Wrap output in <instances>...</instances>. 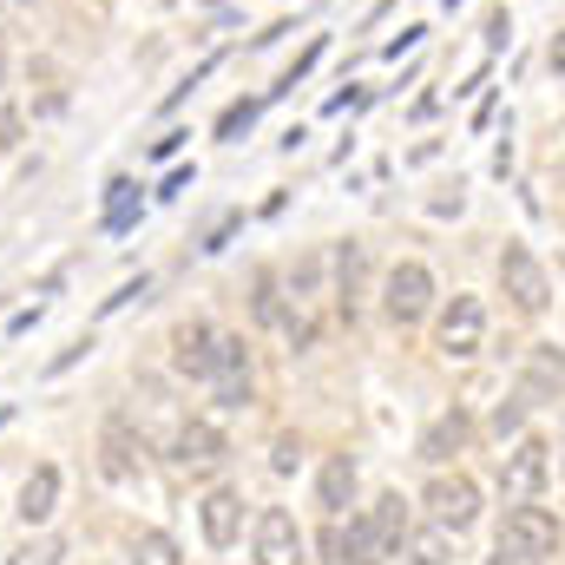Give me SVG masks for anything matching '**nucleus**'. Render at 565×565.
Instances as JSON below:
<instances>
[{"instance_id":"1","label":"nucleus","mask_w":565,"mask_h":565,"mask_svg":"<svg viewBox=\"0 0 565 565\" xmlns=\"http://www.w3.org/2000/svg\"><path fill=\"white\" fill-rule=\"evenodd\" d=\"M427 309H434V277H427V264H395V270L382 277V316H388L395 329H415Z\"/></svg>"},{"instance_id":"2","label":"nucleus","mask_w":565,"mask_h":565,"mask_svg":"<svg viewBox=\"0 0 565 565\" xmlns=\"http://www.w3.org/2000/svg\"><path fill=\"white\" fill-rule=\"evenodd\" d=\"M480 342H487V309H480V296H454V302L440 309V322H434V349H440L447 362H467V355H480Z\"/></svg>"},{"instance_id":"3","label":"nucleus","mask_w":565,"mask_h":565,"mask_svg":"<svg viewBox=\"0 0 565 565\" xmlns=\"http://www.w3.org/2000/svg\"><path fill=\"white\" fill-rule=\"evenodd\" d=\"M500 282H507V296H513V309H520V316H546L553 282H546L540 257H533L526 244H507V250H500Z\"/></svg>"},{"instance_id":"4","label":"nucleus","mask_w":565,"mask_h":565,"mask_svg":"<svg viewBox=\"0 0 565 565\" xmlns=\"http://www.w3.org/2000/svg\"><path fill=\"white\" fill-rule=\"evenodd\" d=\"M422 507H427V520H440L447 533H467V526L480 520V487H473L467 473H434L427 493H422Z\"/></svg>"},{"instance_id":"5","label":"nucleus","mask_w":565,"mask_h":565,"mask_svg":"<svg viewBox=\"0 0 565 565\" xmlns=\"http://www.w3.org/2000/svg\"><path fill=\"white\" fill-rule=\"evenodd\" d=\"M553 480V447L540 434H526L507 460H500V493L507 500H540V487Z\"/></svg>"},{"instance_id":"6","label":"nucleus","mask_w":565,"mask_h":565,"mask_svg":"<svg viewBox=\"0 0 565 565\" xmlns=\"http://www.w3.org/2000/svg\"><path fill=\"white\" fill-rule=\"evenodd\" d=\"M355 526H362V553H369V565L395 559V553H402V540H408V507H402V493H382Z\"/></svg>"},{"instance_id":"7","label":"nucleus","mask_w":565,"mask_h":565,"mask_svg":"<svg viewBox=\"0 0 565 565\" xmlns=\"http://www.w3.org/2000/svg\"><path fill=\"white\" fill-rule=\"evenodd\" d=\"M250 553H257V565H302V533H296V520H289L282 507H264V513H257Z\"/></svg>"},{"instance_id":"8","label":"nucleus","mask_w":565,"mask_h":565,"mask_svg":"<svg viewBox=\"0 0 565 565\" xmlns=\"http://www.w3.org/2000/svg\"><path fill=\"white\" fill-rule=\"evenodd\" d=\"M500 546H520V553H553L559 546V520L533 500H513L507 507V526H500Z\"/></svg>"},{"instance_id":"9","label":"nucleus","mask_w":565,"mask_h":565,"mask_svg":"<svg viewBox=\"0 0 565 565\" xmlns=\"http://www.w3.org/2000/svg\"><path fill=\"white\" fill-rule=\"evenodd\" d=\"M204 382H217V402L224 408H244L250 402V349L237 335H217V355H211V375Z\"/></svg>"},{"instance_id":"10","label":"nucleus","mask_w":565,"mask_h":565,"mask_svg":"<svg viewBox=\"0 0 565 565\" xmlns=\"http://www.w3.org/2000/svg\"><path fill=\"white\" fill-rule=\"evenodd\" d=\"M224 454H231V447H224V434H217L211 422H184L178 434H171V460H178L184 473H211Z\"/></svg>"},{"instance_id":"11","label":"nucleus","mask_w":565,"mask_h":565,"mask_svg":"<svg viewBox=\"0 0 565 565\" xmlns=\"http://www.w3.org/2000/svg\"><path fill=\"white\" fill-rule=\"evenodd\" d=\"M198 526H204V540H211L217 553H231V546L244 540V500H237L231 487L204 493V507H198Z\"/></svg>"},{"instance_id":"12","label":"nucleus","mask_w":565,"mask_h":565,"mask_svg":"<svg viewBox=\"0 0 565 565\" xmlns=\"http://www.w3.org/2000/svg\"><path fill=\"white\" fill-rule=\"evenodd\" d=\"M99 473H106V480L145 473V434H132L126 422H106V434H99Z\"/></svg>"},{"instance_id":"13","label":"nucleus","mask_w":565,"mask_h":565,"mask_svg":"<svg viewBox=\"0 0 565 565\" xmlns=\"http://www.w3.org/2000/svg\"><path fill=\"white\" fill-rule=\"evenodd\" d=\"M316 507H322L329 520H342V513L355 507V460H349V454H329V460H322V473H316Z\"/></svg>"},{"instance_id":"14","label":"nucleus","mask_w":565,"mask_h":565,"mask_svg":"<svg viewBox=\"0 0 565 565\" xmlns=\"http://www.w3.org/2000/svg\"><path fill=\"white\" fill-rule=\"evenodd\" d=\"M211 355H217V335H211V322H178V335H171V362H178V375H211Z\"/></svg>"},{"instance_id":"15","label":"nucleus","mask_w":565,"mask_h":565,"mask_svg":"<svg viewBox=\"0 0 565 565\" xmlns=\"http://www.w3.org/2000/svg\"><path fill=\"white\" fill-rule=\"evenodd\" d=\"M467 434H473V422H467L460 408H447L440 422H427V434H422V460H427V467H447V460L467 447Z\"/></svg>"},{"instance_id":"16","label":"nucleus","mask_w":565,"mask_h":565,"mask_svg":"<svg viewBox=\"0 0 565 565\" xmlns=\"http://www.w3.org/2000/svg\"><path fill=\"white\" fill-rule=\"evenodd\" d=\"M60 513V467H33L26 487H20V520L26 526H46Z\"/></svg>"},{"instance_id":"17","label":"nucleus","mask_w":565,"mask_h":565,"mask_svg":"<svg viewBox=\"0 0 565 565\" xmlns=\"http://www.w3.org/2000/svg\"><path fill=\"white\" fill-rule=\"evenodd\" d=\"M559 382H565V355L553 342H540V349L526 355V402H533V395H559Z\"/></svg>"},{"instance_id":"18","label":"nucleus","mask_w":565,"mask_h":565,"mask_svg":"<svg viewBox=\"0 0 565 565\" xmlns=\"http://www.w3.org/2000/svg\"><path fill=\"white\" fill-rule=\"evenodd\" d=\"M322 565H369V553H362V526L329 520V526H322Z\"/></svg>"},{"instance_id":"19","label":"nucleus","mask_w":565,"mask_h":565,"mask_svg":"<svg viewBox=\"0 0 565 565\" xmlns=\"http://www.w3.org/2000/svg\"><path fill=\"white\" fill-rule=\"evenodd\" d=\"M402 546H408V559H415V565H447V559H454V533H447L440 520H427L422 533H408Z\"/></svg>"},{"instance_id":"20","label":"nucleus","mask_w":565,"mask_h":565,"mask_svg":"<svg viewBox=\"0 0 565 565\" xmlns=\"http://www.w3.org/2000/svg\"><path fill=\"white\" fill-rule=\"evenodd\" d=\"M132 565H184V559H178V540H171V533H139Z\"/></svg>"},{"instance_id":"21","label":"nucleus","mask_w":565,"mask_h":565,"mask_svg":"<svg viewBox=\"0 0 565 565\" xmlns=\"http://www.w3.org/2000/svg\"><path fill=\"white\" fill-rule=\"evenodd\" d=\"M520 427H526V395H520V402H500V408H493V434H500V440H507V434H520Z\"/></svg>"},{"instance_id":"22","label":"nucleus","mask_w":565,"mask_h":565,"mask_svg":"<svg viewBox=\"0 0 565 565\" xmlns=\"http://www.w3.org/2000/svg\"><path fill=\"white\" fill-rule=\"evenodd\" d=\"M257 322H282V296H277V277H257Z\"/></svg>"},{"instance_id":"23","label":"nucleus","mask_w":565,"mask_h":565,"mask_svg":"<svg viewBox=\"0 0 565 565\" xmlns=\"http://www.w3.org/2000/svg\"><path fill=\"white\" fill-rule=\"evenodd\" d=\"M53 559H60V540H26L7 565H53Z\"/></svg>"},{"instance_id":"24","label":"nucleus","mask_w":565,"mask_h":565,"mask_svg":"<svg viewBox=\"0 0 565 565\" xmlns=\"http://www.w3.org/2000/svg\"><path fill=\"white\" fill-rule=\"evenodd\" d=\"M296 454H302V447H296V434H277V447H270V467H277V473H289V467H296Z\"/></svg>"},{"instance_id":"25","label":"nucleus","mask_w":565,"mask_h":565,"mask_svg":"<svg viewBox=\"0 0 565 565\" xmlns=\"http://www.w3.org/2000/svg\"><path fill=\"white\" fill-rule=\"evenodd\" d=\"M487 565H546V553H520V546H493Z\"/></svg>"},{"instance_id":"26","label":"nucleus","mask_w":565,"mask_h":565,"mask_svg":"<svg viewBox=\"0 0 565 565\" xmlns=\"http://www.w3.org/2000/svg\"><path fill=\"white\" fill-rule=\"evenodd\" d=\"M250 119H257V106H231V113H224V139H231V132H244Z\"/></svg>"},{"instance_id":"27","label":"nucleus","mask_w":565,"mask_h":565,"mask_svg":"<svg viewBox=\"0 0 565 565\" xmlns=\"http://www.w3.org/2000/svg\"><path fill=\"white\" fill-rule=\"evenodd\" d=\"M546 60H553V73H565V33L553 40V53H546Z\"/></svg>"},{"instance_id":"28","label":"nucleus","mask_w":565,"mask_h":565,"mask_svg":"<svg viewBox=\"0 0 565 565\" xmlns=\"http://www.w3.org/2000/svg\"><path fill=\"white\" fill-rule=\"evenodd\" d=\"M0 79H7V53H0Z\"/></svg>"},{"instance_id":"29","label":"nucleus","mask_w":565,"mask_h":565,"mask_svg":"<svg viewBox=\"0 0 565 565\" xmlns=\"http://www.w3.org/2000/svg\"><path fill=\"white\" fill-rule=\"evenodd\" d=\"M0 422H7V408H0Z\"/></svg>"}]
</instances>
